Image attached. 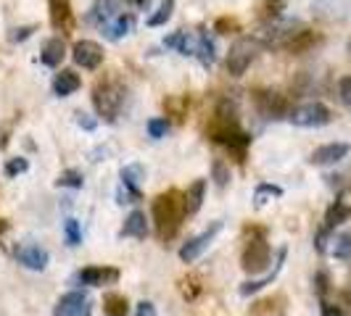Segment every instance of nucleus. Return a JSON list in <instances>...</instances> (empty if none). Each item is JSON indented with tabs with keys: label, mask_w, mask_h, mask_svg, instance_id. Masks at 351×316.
<instances>
[{
	"label": "nucleus",
	"mask_w": 351,
	"mask_h": 316,
	"mask_svg": "<svg viewBox=\"0 0 351 316\" xmlns=\"http://www.w3.org/2000/svg\"><path fill=\"white\" fill-rule=\"evenodd\" d=\"M130 3H132L135 8H148V3H151V0H130Z\"/></svg>",
	"instance_id": "79ce46f5"
},
{
	"label": "nucleus",
	"mask_w": 351,
	"mask_h": 316,
	"mask_svg": "<svg viewBox=\"0 0 351 316\" xmlns=\"http://www.w3.org/2000/svg\"><path fill=\"white\" fill-rule=\"evenodd\" d=\"M211 179L217 182V187H225V185L230 182V166L225 163V161L217 158V161L211 163Z\"/></svg>",
	"instance_id": "c756f323"
},
{
	"label": "nucleus",
	"mask_w": 351,
	"mask_h": 316,
	"mask_svg": "<svg viewBox=\"0 0 351 316\" xmlns=\"http://www.w3.org/2000/svg\"><path fill=\"white\" fill-rule=\"evenodd\" d=\"M259 53H262V42L254 37H241L238 42H232V48L228 53V74L230 77H243Z\"/></svg>",
	"instance_id": "7ed1b4c3"
},
{
	"label": "nucleus",
	"mask_w": 351,
	"mask_h": 316,
	"mask_svg": "<svg viewBox=\"0 0 351 316\" xmlns=\"http://www.w3.org/2000/svg\"><path fill=\"white\" fill-rule=\"evenodd\" d=\"M51 18L53 27H66L69 21V0H51Z\"/></svg>",
	"instance_id": "b1692460"
},
{
	"label": "nucleus",
	"mask_w": 351,
	"mask_h": 316,
	"mask_svg": "<svg viewBox=\"0 0 351 316\" xmlns=\"http://www.w3.org/2000/svg\"><path fill=\"white\" fill-rule=\"evenodd\" d=\"M154 224L161 240H172L185 222V198L180 190H167L154 200Z\"/></svg>",
	"instance_id": "f257e3e1"
},
{
	"label": "nucleus",
	"mask_w": 351,
	"mask_h": 316,
	"mask_svg": "<svg viewBox=\"0 0 351 316\" xmlns=\"http://www.w3.org/2000/svg\"><path fill=\"white\" fill-rule=\"evenodd\" d=\"M71 58H74L77 66L93 71L104 64V48H101L98 42H93V40H80V42H74V48H71Z\"/></svg>",
	"instance_id": "9d476101"
},
{
	"label": "nucleus",
	"mask_w": 351,
	"mask_h": 316,
	"mask_svg": "<svg viewBox=\"0 0 351 316\" xmlns=\"http://www.w3.org/2000/svg\"><path fill=\"white\" fill-rule=\"evenodd\" d=\"M319 314L322 316H343V308H341V306H333V303H328V300H322V303H319Z\"/></svg>",
	"instance_id": "4c0bfd02"
},
{
	"label": "nucleus",
	"mask_w": 351,
	"mask_h": 316,
	"mask_svg": "<svg viewBox=\"0 0 351 316\" xmlns=\"http://www.w3.org/2000/svg\"><path fill=\"white\" fill-rule=\"evenodd\" d=\"M317 293H319V295L328 293V274H325V272L317 274Z\"/></svg>",
	"instance_id": "ea45409f"
},
{
	"label": "nucleus",
	"mask_w": 351,
	"mask_h": 316,
	"mask_svg": "<svg viewBox=\"0 0 351 316\" xmlns=\"http://www.w3.org/2000/svg\"><path fill=\"white\" fill-rule=\"evenodd\" d=\"M349 216H351V187H343L338 193V198L330 203L328 213H325V227L335 229L338 224H343Z\"/></svg>",
	"instance_id": "f8f14e48"
},
{
	"label": "nucleus",
	"mask_w": 351,
	"mask_h": 316,
	"mask_svg": "<svg viewBox=\"0 0 351 316\" xmlns=\"http://www.w3.org/2000/svg\"><path fill=\"white\" fill-rule=\"evenodd\" d=\"M338 95H341L343 105H349L351 108V77H343V79L338 82Z\"/></svg>",
	"instance_id": "c9c22d12"
},
{
	"label": "nucleus",
	"mask_w": 351,
	"mask_h": 316,
	"mask_svg": "<svg viewBox=\"0 0 351 316\" xmlns=\"http://www.w3.org/2000/svg\"><path fill=\"white\" fill-rule=\"evenodd\" d=\"M29 169V161L27 158H8V163H5V176H19V174H24Z\"/></svg>",
	"instance_id": "f704fd0d"
},
{
	"label": "nucleus",
	"mask_w": 351,
	"mask_h": 316,
	"mask_svg": "<svg viewBox=\"0 0 351 316\" xmlns=\"http://www.w3.org/2000/svg\"><path fill=\"white\" fill-rule=\"evenodd\" d=\"M64 232H66V243L71 248H77L82 243V229H80V222L77 219H66L64 222Z\"/></svg>",
	"instance_id": "2f4dec72"
},
{
	"label": "nucleus",
	"mask_w": 351,
	"mask_h": 316,
	"mask_svg": "<svg viewBox=\"0 0 351 316\" xmlns=\"http://www.w3.org/2000/svg\"><path fill=\"white\" fill-rule=\"evenodd\" d=\"M138 316H156V306L151 300H141L138 303Z\"/></svg>",
	"instance_id": "58836bf2"
},
{
	"label": "nucleus",
	"mask_w": 351,
	"mask_h": 316,
	"mask_svg": "<svg viewBox=\"0 0 351 316\" xmlns=\"http://www.w3.org/2000/svg\"><path fill=\"white\" fill-rule=\"evenodd\" d=\"M132 27H135V16H130V14H119V16H114L108 24H104L101 29H104L106 40H111V42H117V40H122L132 32Z\"/></svg>",
	"instance_id": "2eb2a0df"
},
{
	"label": "nucleus",
	"mask_w": 351,
	"mask_h": 316,
	"mask_svg": "<svg viewBox=\"0 0 351 316\" xmlns=\"http://www.w3.org/2000/svg\"><path fill=\"white\" fill-rule=\"evenodd\" d=\"M269 261H272V250H269L264 237H254L246 246V250H243V256H241V266H243V272H248V274H262V272H267Z\"/></svg>",
	"instance_id": "423d86ee"
},
{
	"label": "nucleus",
	"mask_w": 351,
	"mask_h": 316,
	"mask_svg": "<svg viewBox=\"0 0 351 316\" xmlns=\"http://www.w3.org/2000/svg\"><path fill=\"white\" fill-rule=\"evenodd\" d=\"M254 103H256L259 116H264L267 122H280V119H288V114H291L288 98L275 92V90H256Z\"/></svg>",
	"instance_id": "20e7f679"
},
{
	"label": "nucleus",
	"mask_w": 351,
	"mask_h": 316,
	"mask_svg": "<svg viewBox=\"0 0 351 316\" xmlns=\"http://www.w3.org/2000/svg\"><path fill=\"white\" fill-rule=\"evenodd\" d=\"M14 256H16V261L21 263L24 269H29V272H43V269L51 263V253L43 246H37V243H21V246H16Z\"/></svg>",
	"instance_id": "1a4fd4ad"
},
{
	"label": "nucleus",
	"mask_w": 351,
	"mask_h": 316,
	"mask_svg": "<svg viewBox=\"0 0 351 316\" xmlns=\"http://www.w3.org/2000/svg\"><path fill=\"white\" fill-rule=\"evenodd\" d=\"M71 282H74V285H85V287L117 285V282H119V269H114V266H85V269L74 272Z\"/></svg>",
	"instance_id": "0eeeda50"
},
{
	"label": "nucleus",
	"mask_w": 351,
	"mask_h": 316,
	"mask_svg": "<svg viewBox=\"0 0 351 316\" xmlns=\"http://www.w3.org/2000/svg\"><path fill=\"white\" fill-rule=\"evenodd\" d=\"M346 156H349V142H328V145H319L309 161L315 166H333Z\"/></svg>",
	"instance_id": "ddd939ff"
},
{
	"label": "nucleus",
	"mask_w": 351,
	"mask_h": 316,
	"mask_svg": "<svg viewBox=\"0 0 351 316\" xmlns=\"http://www.w3.org/2000/svg\"><path fill=\"white\" fill-rule=\"evenodd\" d=\"M93 105H95V111H98V116L104 119V122L114 124L119 119V114H122V105H124V88L119 82H101L98 88L93 90Z\"/></svg>",
	"instance_id": "f03ea898"
},
{
	"label": "nucleus",
	"mask_w": 351,
	"mask_h": 316,
	"mask_svg": "<svg viewBox=\"0 0 351 316\" xmlns=\"http://www.w3.org/2000/svg\"><path fill=\"white\" fill-rule=\"evenodd\" d=\"M88 308V293L85 290H69V293H64L58 298L56 308H53V316H85Z\"/></svg>",
	"instance_id": "9b49d317"
},
{
	"label": "nucleus",
	"mask_w": 351,
	"mask_h": 316,
	"mask_svg": "<svg viewBox=\"0 0 351 316\" xmlns=\"http://www.w3.org/2000/svg\"><path fill=\"white\" fill-rule=\"evenodd\" d=\"M219 229H222V222H214L209 229H204L201 235L191 237L185 246L180 248V259H182L185 263H193L195 259H201V253H204V250L211 246V240L219 235Z\"/></svg>",
	"instance_id": "6e6552de"
},
{
	"label": "nucleus",
	"mask_w": 351,
	"mask_h": 316,
	"mask_svg": "<svg viewBox=\"0 0 351 316\" xmlns=\"http://www.w3.org/2000/svg\"><path fill=\"white\" fill-rule=\"evenodd\" d=\"M180 290H182V295H185L188 300H195V295L201 293V280H198L195 274L182 277V280H180Z\"/></svg>",
	"instance_id": "7c9ffc66"
},
{
	"label": "nucleus",
	"mask_w": 351,
	"mask_h": 316,
	"mask_svg": "<svg viewBox=\"0 0 351 316\" xmlns=\"http://www.w3.org/2000/svg\"><path fill=\"white\" fill-rule=\"evenodd\" d=\"M164 48H175L182 55H195V48H198V35H191V32H175L164 40Z\"/></svg>",
	"instance_id": "aec40b11"
},
{
	"label": "nucleus",
	"mask_w": 351,
	"mask_h": 316,
	"mask_svg": "<svg viewBox=\"0 0 351 316\" xmlns=\"http://www.w3.org/2000/svg\"><path fill=\"white\" fill-rule=\"evenodd\" d=\"M145 129H148V135H151L154 140H161V137H167V132H169V122H167V119H151V122L145 124Z\"/></svg>",
	"instance_id": "72a5a7b5"
},
{
	"label": "nucleus",
	"mask_w": 351,
	"mask_h": 316,
	"mask_svg": "<svg viewBox=\"0 0 351 316\" xmlns=\"http://www.w3.org/2000/svg\"><path fill=\"white\" fill-rule=\"evenodd\" d=\"M195 58L209 69L217 61V48H214V40L209 35H198V48H195Z\"/></svg>",
	"instance_id": "4be33fe9"
},
{
	"label": "nucleus",
	"mask_w": 351,
	"mask_h": 316,
	"mask_svg": "<svg viewBox=\"0 0 351 316\" xmlns=\"http://www.w3.org/2000/svg\"><path fill=\"white\" fill-rule=\"evenodd\" d=\"M141 179H145V169L141 163H127L122 169V182L130 187H141Z\"/></svg>",
	"instance_id": "bb28decb"
},
{
	"label": "nucleus",
	"mask_w": 351,
	"mask_h": 316,
	"mask_svg": "<svg viewBox=\"0 0 351 316\" xmlns=\"http://www.w3.org/2000/svg\"><path fill=\"white\" fill-rule=\"evenodd\" d=\"M77 116H80V119H77V122H80V127H85V129H95V122H93V119H88V114H77Z\"/></svg>",
	"instance_id": "a19ab883"
},
{
	"label": "nucleus",
	"mask_w": 351,
	"mask_h": 316,
	"mask_svg": "<svg viewBox=\"0 0 351 316\" xmlns=\"http://www.w3.org/2000/svg\"><path fill=\"white\" fill-rule=\"evenodd\" d=\"M204 195H206V179H195L193 185L182 193V198H185V213H188V216H193V213L201 211Z\"/></svg>",
	"instance_id": "a211bd4d"
},
{
	"label": "nucleus",
	"mask_w": 351,
	"mask_h": 316,
	"mask_svg": "<svg viewBox=\"0 0 351 316\" xmlns=\"http://www.w3.org/2000/svg\"><path fill=\"white\" fill-rule=\"evenodd\" d=\"M333 119V114H330V108L325 103H304L299 108H293L291 114H288V122L296 124V127H306V129H312V127H325V124H330Z\"/></svg>",
	"instance_id": "39448f33"
},
{
	"label": "nucleus",
	"mask_w": 351,
	"mask_h": 316,
	"mask_svg": "<svg viewBox=\"0 0 351 316\" xmlns=\"http://www.w3.org/2000/svg\"><path fill=\"white\" fill-rule=\"evenodd\" d=\"M148 235V219L141 209H135L127 219H124V227L119 229V237H138V240H145Z\"/></svg>",
	"instance_id": "dca6fc26"
},
{
	"label": "nucleus",
	"mask_w": 351,
	"mask_h": 316,
	"mask_svg": "<svg viewBox=\"0 0 351 316\" xmlns=\"http://www.w3.org/2000/svg\"><path fill=\"white\" fill-rule=\"evenodd\" d=\"M349 55H351V42H349Z\"/></svg>",
	"instance_id": "37998d69"
},
{
	"label": "nucleus",
	"mask_w": 351,
	"mask_h": 316,
	"mask_svg": "<svg viewBox=\"0 0 351 316\" xmlns=\"http://www.w3.org/2000/svg\"><path fill=\"white\" fill-rule=\"evenodd\" d=\"M85 185V176L82 172H77V169H66V172H61L58 179H56V187H71V190H80Z\"/></svg>",
	"instance_id": "393cba45"
},
{
	"label": "nucleus",
	"mask_w": 351,
	"mask_h": 316,
	"mask_svg": "<svg viewBox=\"0 0 351 316\" xmlns=\"http://www.w3.org/2000/svg\"><path fill=\"white\" fill-rule=\"evenodd\" d=\"M122 3L124 0H95L88 11V21L90 24L104 27V24H108L114 16L122 14Z\"/></svg>",
	"instance_id": "4468645a"
},
{
	"label": "nucleus",
	"mask_w": 351,
	"mask_h": 316,
	"mask_svg": "<svg viewBox=\"0 0 351 316\" xmlns=\"http://www.w3.org/2000/svg\"><path fill=\"white\" fill-rule=\"evenodd\" d=\"M104 311L108 316H127V298L119 293H108L104 298Z\"/></svg>",
	"instance_id": "5701e85b"
},
{
	"label": "nucleus",
	"mask_w": 351,
	"mask_h": 316,
	"mask_svg": "<svg viewBox=\"0 0 351 316\" xmlns=\"http://www.w3.org/2000/svg\"><path fill=\"white\" fill-rule=\"evenodd\" d=\"M64 55H66V45H64V40H61V37H51V40L43 45L40 61L53 69V66H58V64L64 61Z\"/></svg>",
	"instance_id": "6ab92c4d"
},
{
	"label": "nucleus",
	"mask_w": 351,
	"mask_h": 316,
	"mask_svg": "<svg viewBox=\"0 0 351 316\" xmlns=\"http://www.w3.org/2000/svg\"><path fill=\"white\" fill-rule=\"evenodd\" d=\"M172 11H175V0H161L158 11L151 14V18H148V27H161V24H167V21L172 18Z\"/></svg>",
	"instance_id": "a878e982"
},
{
	"label": "nucleus",
	"mask_w": 351,
	"mask_h": 316,
	"mask_svg": "<svg viewBox=\"0 0 351 316\" xmlns=\"http://www.w3.org/2000/svg\"><path fill=\"white\" fill-rule=\"evenodd\" d=\"M282 261H285V250H280V256H278V263H275V269L269 272V274H264L262 280H256V282H243L241 285V295H254V293H259L262 287H267V285H272V280L280 274V269H282Z\"/></svg>",
	"instance_id": "412c9836"
},
{
	"label": "nucleus",
	"mask_w": 351,
	"mask_h": 316,
	"mask_svg": "<svg viewBox=\"0 0 351 316\" xmlns=\"http://www.w3.org/2000/svg\"><path fill=\"white\" fill-rule=\"evenodd\" d=\"M280 195H282L280 185H269V182H262V185L256 187V193H254V200H256V206H264V203H267V198H280Z\"/></svg>",
	"instance_id": "c85d7f7f"
},
{
	"label": "nucleus",
	"mask_w": 351,
	"mask_h": 316,
	"mask_svg": "<svg viewBox=\"0 0 351 316\" xmlns=\"http://www.w3.org/2000/svg\"><path fill=\"white\" fill-rule=\"evenodd\" d=\"M143 195H141V187H130V185H119V190H117V203H138Z\"/></svg>",
	"instance_id": "473e14b6"
},
{
	"label": "nucleus",
	"mask_w": 351,
	"mask_h": 316,
	"mask_svg": "<svg viewBox=\"0 0 351 316\" xmlns=\"http://www.w3.org/2000/svg\"><path fill=\"white\" fill-rule=\"evenodd\" d=\"M338 261H351V235H338L333 240V248H330Z\"/></svg>",
	"instance_id": "cd10ccee"
},
{
	"label": "nucleus",
	"mask_w": 351,
	"mask_h": 316,
	"mask_svg": "<svg viewBox=\"0 0 351 316\" xmlns=\"http://www.w3.org/2000/svg\"><path fill=\"white\" fill-rule=\"evenodd\" d=\"M82 85V79H80V74L71 69H61L56 77H53V92L56 95H61V98H69L71 92H77Z\"/></svg>",
	"instance_id": "f3484780"
},
{
	"label": "nucleus",
	"mask_w": 351,
	"mask_h": 316,
	"mask_svg": "<svg viewBox=\"0 0 351 316\" xmlns=\"http://www.w3.org/2000/svg\"><path fill=\"white\" fill-rule=\"evenodd\" d=\"M32 32H35V27H16V29L8 35V40H11V42H24L27 37H32Z\"/></svg>",
	"instance_id": "e433bc0d"
}]
</instances>
